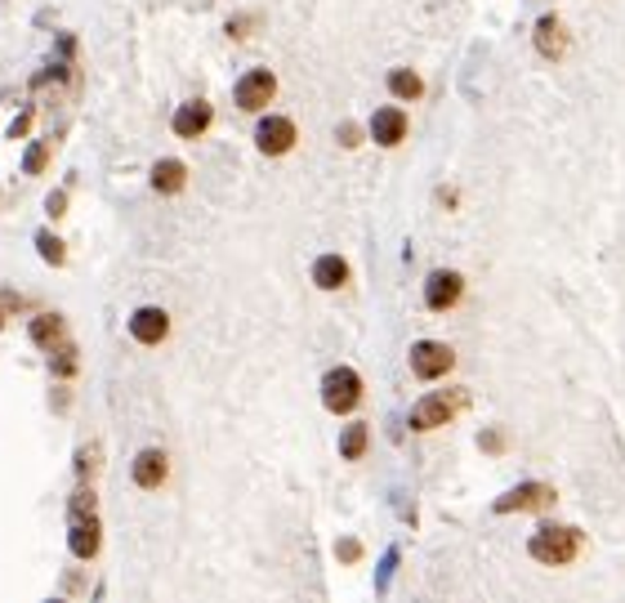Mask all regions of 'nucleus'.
<instances>
[{"label": "nucleus", "mask_w": 625, "mask_h": 603, "mask_svg": "<svg viewBox=\"0 0 625 603\" xmlns=\"http://www.w3.org/2000/svg\"><path fill=\"white\" fill-rule=\"evenodd\" d=\"M129 336H134L138 345H161V340L170 336V313L156 309V304L134 309V313H129Z\"/></svg>", "instance_id": "nucleus-10"}, {"label": "nucleus", "mask_w": 625, "mask_h": 603, "mask_svg": "<svg viewBox=\"0 0 625 603\" xmlns=\"http://www.w3.org/2000/svg\"><path fill=\"white\" fill-rule=\"evenodd\" d=\"M581 545H585V536H581L576 527H558V523H540V527L531 532V541H527L531 559L545 563V568H567V563L581 554Z\"/></svg>", "instance_id": "nucleus-1"}, {"label": "nucleus", "mask_w": 625, "mask_h": 603, "mask_svg": "<svg viewBox=\"0 0 625 603\" xmlns=\"http://www.w3.org/2000/svg\"><path fill=\"white\" fill-rule=\"evenodd\" d=\"M183 184H188V166L183 161H174V157H165V161H156L152 166V188L156 193H183Z\"/></svg>", "instance_id": "nucleus-15"}, {"label": "nucleus", "mask_w": 625, "mask_h": 603, "mask_svg": "<svg viewBox=\"0 0 625 603\" xmlns=\"http://www.w3.org/2000/svg\"><path fill=\"white\" fill-rule=\"evenodd\" d=\"M558 496H554V487L549 482H518V487H509L504 496H496V514H513V509H549Z\"/></svg>", "instance_id": "nucleus-7"}, {"label": "nucleus", "mask_w": 625, "mask_h": 603, "mask_svg": "<svg viewBox=\"0 0 625 603\" xmlns=\"http://www.w3.org/2000/svg\"><path fill=\"white\" fill-rule=\"evenodd\" d=\"M129 474H134V487L156 491V487L165 482V474H170V461H165V452H161V447H143V452L134 456Z\"/></svg>", "instance_id": "nucleus-11"}, {"label": "nucleus", "mask_w": 625, "mask_h": 603, "mask_svg": "<svg viewBox=\"0 0 625 603\" xmlns=\"http://www.w3.org/2000/svg\"><path fill=\"white\" fill-rule=\"evenodd\" d=\"M0 327H4V313H0Z\"/></svg>", "instance_id": "nucleus-31"}, {"label": "nucleus", "mask_w": 625, "mask_h": 603, "mask_svg": "<svg viewBox=\"0 0 625 603\" xmlns=\"http://www.w3.org/2000/svg\"><path fill=\"white\" fill-rule=\"evenodd\" d=\"M478 447H487V452H500V447H504V438H500L496 429H492V434H483V438H478Z\"/></svg>", "instance_id": "nucleus-30"}, {"label": "nucleus", "mask_w": 625, "mask_h": 603, "mask_svg": "<svg viewBox=\"0 0 625 603\" xmlns=\"http://www.w3.org/2000/svg\"><path fill=\"white\" fill-rule=\"evenodd\" d=\"M313 282H317V291H340V286L349 282V259L322 255V259L313 264Z\"/></svg>", "instance_id": "nucleus-16"}, {"label": "nucleus", "mask_w": 625, "mask_h": 603, "mask_svg": "<svg viewBox=\"0 0 625 603\" xmlns=\"http://www.w3.org/2000/svg\"><path fill=\"white\" fill-rule=\"evenodd\" d=\"M31 117H36V112H31V108H22V112L13 117V125H9V139H22V134L31 130Z\"/></svg>", "instance_id": "nucleus-28"}, {"label": "nucleus", "mask_w": 625, "mask_h": 603, "mask_svg": "<svg viewBox=\"0 0 625 603\" xmlns=\"http://www.w3.org/2000/svg\"><path fill=\"white\" fill-rule=\"evenodd\" d=\"M31 340H36L40 349H54V345L63 340V318H58V313H40V318H31Z\"/></svg>", "instance_id": "nucleus-17"}, {"label": "nucleus", "mask_w": 625, "mask_h": 603, "mask_svg": "<svg viewBox=\"0 0 625 603\" xmlns=\"http://www.w3.org/2000/svg\"><path fill=\"white\" fill-rule=\"evenodd\" d=\"M367 438H371V429H367L362 420H353V425L344 429V438H340V456H344V461H362Z\"/></svg>", "instance_id": "nucleus-19"}, {"label": "nucleus", "mask_w": 625, "mask_h": 603, "mask_svg": "<svg viewBox=\"0 0 625 603\" xmlns=\"http://www.w3.org/2000/svg\"><path fill=\"white\" fill-rule=\"evenodd\" d=\"M531 40H536L540 58H563V54H567V32H563V18H558V14H545V18L536 22Z\"/></svg>", "instance_id": "nucleus-13"}, {"label": "nucleus", "mask_w": 625, "mask_h": 603, "mask_svg": "<svg viewBox=\"0 0 625 603\" xmlns=\"http://www.w3.org/2000/svg\"><path fill=\"white\" fill-rule=\"evenodd\" d=\"M335 139H340V143H344V148H358V143H362V130H358V125H353V121H344V125H340V130H335Z\"/></svg>", "instance_id": "nucleus-25"}, {"label": "nucleus", "mask_w": 625, "mask_h": 603, "mask_svg": "<svg viewBox=\"0 0 625 603\" xmlns=\"http://www.w3.org/2000/svg\"><path fill=\"white\" fill-rule=\"evenodd\" d=\"M36 250H40V259H45V264H54V268H58V264H67V250H63V241L54 238L49 229H40V233H36Z\"/></svg>", "instance_id": "nucleus-20"}, {"label": "nucleus", "mask_w": 625, "mask_h": 603, "mask_svg": "<svg viewBox=\"0 0 625 603\" xmlns=\"http://www.w3.org/2000/svg\"><path fill=\"white\" fill-rule=\"evenodd\" d=\"M45 166H49V139H40V143L27 148V157H22V175H40Z\"/></svg>", "instance_id": "nucleus-22"}, {"label": "nucleus", "mask_w": 625, "mask_h": 603, "mask_svg": "<svg viewBox=\"0 0 625 603\" xmlns=\"http://www.w3.org/2000/svg\"><path fill=\"white\" fill-rule=\"evenodd\" d=\"M465 407V393H429L411 407V429L415 434H429V429H442L447 420H456V411Z\"/></svg>", "instance_id": "nucleus-3"}, {"label": "nucleus", "mask_w": 625, "mask_h": 603, "mask_svg": "<svg viewBox=\"0 0 625 603\" xmlns=\"http://www.w3.org/2000/svg\"><path fill=\"white\" fill-rule=\"evenodd\" d=\"M451 366H456V349H451V345H442V340H420V345H411V371H415L420 380H442Z\"/></svg>", "instance_id": "nucleus-4"}, {"label": "nucleus", "mask_w": 625, "mask_h": 603, "mask_svg": "<svg viewBox=\"0 0 625 603\" xmlns=\"http://www.w3.org/2000/svg\"><path fill=\"white\" fill-rule=\"evenodd\" d=\"M388 90H393V99H420L424 94V81L415 76V72H406V68H397V72H388Z\"/></svg>", "instance_id": "nucleus-18"}, {"label": "nucleus", "mask_w": 625, "mask_h": 603, "mask_svg": "<svg viewBox=\"0 0 625 603\" xmlns=\"http://www.w3.org/2000/svg\"><path fill=\"white\" fill-rule=\"evenodd\" d=\"M103 545V527H99V514H72V527H67V550L90 563Z\"/></svg>", "instance_id": "nucleus-9"}, {"label": "nucleus", "mask_w": 625, "mask_h": 603, "mask_svg": "<svg viewBox=\"0 0 625 603\" xmlns=\"http://www.w3.org/2000/svg\"><path fill=\"white\" fill-rule=\"evenodd\" d=\"M295 121L290 117H263L254 125V148L263 152V157H286L290 148H295Z\"/></svg>", "instance_id": "nucleus-8"}, {"label": "nucleus", "mask_w": 625, "mask_h": 603, "mask_svg": "<svg viewBox=\"0 0 625 603\" xmlns=\"http://www.w3.org/2000/svg\"><path fill=\"white\" fill-rule=\"evenodd\" d=\"M460 295H465V277L456 268H433L424 277V304L433 313H447L451 304H460Z\"/></svg>", "instance_id": "nucleus-6"}, {"label": "nucleus", "mask_w": 625, "mask_h": 603, "mask_svg": "<svg viewBox=\"0 0 625 603\" xmlns=\"http://www.w3.org/2000/svg\"><path fill=\"white\" fill-rule=\"evenodd\" d=\"M210 121H215V108L206 104V99H192V104H183L174 121H170V130L179 134V139H201L206 130H210Z\"/></svg>", "instance_id": "nucleus-12"}, {"label": "nucleus", "mask_w": 625, "mask_h": 603, "mask_svg": "<svg viewBox=\"0 0 625 603\" xmlns=\"http://www.w3.org/2000/svg\"><path fill=\"white\" fill-rule=\"evenodd\" d=\"M49 354H54V358H49V371H54V375H72V371H76V345H63V340H58Z\"/></svg>", "instance_id": "nucleus-21"}, {"label": "nucleus", "mask_w": 625, "mask_h": 603, "mask_svg": "<svg viewBox=\"0 0 625 603\" xmlns=\"http://www.w3.org/2000/svg\"><path fill=\"white\" fill-rule=\"evenodd\" d=\"M45 211H49V220H63L67 215V193H49L45 197Z\"/></svg>", "instance_id": "nucleus-26"}, {"label": "nucleus", "mask_w": 625, "mask_h": 603, "mask_svg": "<svg viewBox=\"0 0 625 603\" xmlns=\"http://www.w3.org/2000/svg\"><path fill=\"white\" fill-rule=\"evenodd\" d=\"M362 402V375L353 366H331L322 375V407L331 416H349Z\"/></svg>", "instance_id": "nucleus-2"}, {"label": "nucleus", "mask_w": 625, "mask_h": 603, "mask_svg": "<svg viewBox=\"0 0 625 603\" xmlns=\"http://www.w3.org/2000/svg\"><path fill=\"white\" fill-rule=\"evenodd\" d=\"M237 108L242 112H263L268 104H272V94H277V76L268 72V68H250L246 76L237 81Z\"/></svg>", "instance_id": "nucleus-5"}, {"label": "nucleus", "mask_w": 625, "mask_h": 603, "mask_svg": "<svg viewBox=\"0 0 625 603\" xmlns=\"http://www.w3.org/2000/svg\"><path fill=\"white\" fill-rule=\"evenodd\" d=\"M367 130H371V139L379 148H397V143L406 139V112H402V108H379Z\"/></svg>", "instance_id": "nucleus-14"}, {"label": "nucleus", "mask_w": 625, "mask_h": 603, "mask_svg": "<svg viewBox=\"0 0 625 603\" xmlns=\"http://www.w3.org/2000/svg\"><path fill=\"white\" fill-rule=\"evenodd\" d=\"M393 568H397V550H388V554H384V563H379V581H375V590H388V577H393Z\"/></svg>", "instance_id": "nucleus-27"}, {"label": "nucleus", "mask_w": 625, "mask_h": 603, "mask_svg": "<svg viewBox=\"0 0 625 603\" xmlns=\"http://www.w3.org/2000/svg\"><path fill=\"white\" fill-rule=\"evenodd\" d=\"M99 509V500H94V487H81L76 496H72V514H94Z\"/></svg>", "instance_id": "nucleus-24"}, {"label": "nucleus", "mask_w": 625, "mask_h": 603, "mask_svg": "<svg viewBox=\"0 0 625 603\" xmlns=\"http://www.w3.org/2000/svg\"><path fill=\"white\" fill-rule=\"evenodd\" d=\"M94 474H99V443L76 452V479H94Z\"/></svg>", "instance_id": "nucleus-23"}, {"label": "nucleus", "mask_w": 625, "mask_h": 603, "mask_svg": "<svg viewBox=\"0 0 625 603\" xmlns=\"http://www.w3.org/2000/svg\"><path fill=\"white\" fill-rule=\"evenodd\" d=\"M335 554H340L344 563H358V559H362V545H358V541H340V545H335Z\"/></svg>", "instance_id": "nucleus-29"}]
</instances>
